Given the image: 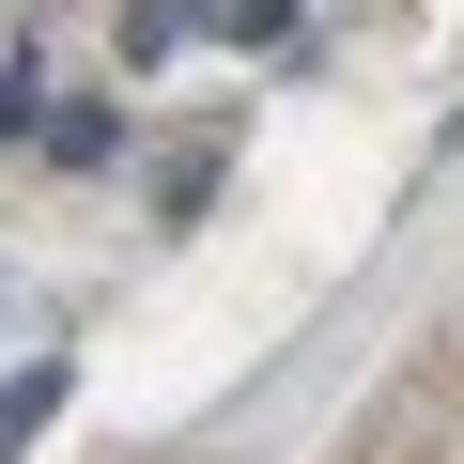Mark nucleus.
<instances>
[{
  "label": "nucleus",
  "mask_w": 464,
  "mask_h": 464,
  "mask_svg": "<svg viewBox=\"0 0 464 464\" xmlns=\"http://www.w3.org/2000/svg\"><path fill=\"white\" fill-rule=\"evenodd\" d=\"M47 418H63V356H32V372H16V387H0V464H16V449H32V433H47Z\"/></svg>",
  "instance_id": "f257e3e1"
},
{
  "label": "nucleus",
  "mask_w": 464,
  "mask_h": 464,
  "mask_svg": "<svg viewBox=\"0 0 464 464\" xmlns=\"http://www.w3.org/2000/svg\"><path fill=\"white\" fill-rule=\"evenodd\" d=\"M186 32H217V0H140V16H124V63H170Z\"/></svg>",
  "instance_id": "f03ea898"
},
{
  "label": "nucleus",
  "mask_w": 464,
  "mask_h": 464,
  "mask_svg": "<svg viewBox=\"0 0 464 464\" xmlns=\"http://www.w3.org/2000/svg\"><path fill=\"white\" fill-rule=\"evenodd\" d=\"M217 32H232V47H279V32H295V0H217Z\"/></svg>",
  "instance_id": "7ed1b4c3"
}]
</instances>
